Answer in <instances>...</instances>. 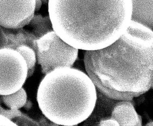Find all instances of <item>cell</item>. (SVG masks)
<instances>
[{
  "label": "cell",
  "mask_w": 153,
  "mask_h": 126,
  "mask_svg": "<svg viewBox=\"0 0 153 126\" xmlns=\"http://www.w3.org/2000/svg\"><path fill=\"white\" fill-rule=\"evenodd\" d=\"M16 51L22 56L28 65V70L35 69L37 60L36 53L30 47L23 45L16 49Z\"/></svg>",
  "instance_id": "cell-12"
},
{
  "label": "cell",
  "mask_w": 153,
  "mask_h": 126,
  "mask_svg": "<svg viewBox=\"0 0 153 126\" xmlns=\"http://www.w3.org/2000/svg\"><path fill=\"white\" fill-rule=\"evenodd\" d=\"M97 100V88L91 78L71 67H60L46 74L37 90L41 111L60 126H76L87 120Z\"/></svg>",
  "instance_id": "cell-3"
},
{
  "label": "cell",
  "mask_w": 153,
  "mask_h": 126,
  "mask_svg": "<svg viewBox=\"0 0 153 126\" xmlns=\"http://www.w3.org/2000/svg\"><path fill=\"white\" fill-rule=\"evenodd\" d=\"M1 115H3L9 120H11L13 119L19 118L22 115V113L19 110L3 109V107H1Z\"/></svg>",
  "instance_id": "cell-13"
},
{
  "label": "cell",
  "mask_w": 153,
  "mask_h": 126,
  "mask_svg": "<svg viewBox=\"0 0 153 126\" xmlns=\"http://www.w3.org/2000/svg\"><path fill=\"white\" fill-rule=\"evenodd\" d=\"M37 41L34 36L25 28L8 29L1 27L0 50L10 49L16 50L17 48L26 45L37 52Z\"/></svg>",
  "instance_id": "cell-7"
},
{
  "label": "cell",
  "mask_w": 153,
  "mask_h": 126,
  "mask_svg": "<svg viewBox=\"0 0 153 126\" xmlns=\"http://www.w3.org/2000/svg\"><path fill=\"white\" fill-rule=\"evenodd\" d=\"M111 118L120 126H141V119L131 101H120L113 107Z\"/></svg>",
  "instance_id": "cell-8"
},
{
  "label": "cell",
  "mask_w": 153,
  "mask_h": 126,
  "mask_svg": "<svg viewBox=\"0 0 153 126\" xmlns=\"http://www.w3.org/2000/svg\"><path fill=\"white\" fill-rule=\"evenodd\" d=\"M131 1V21L145 26L153 32V1Z\"/></svg>",
  "instance_id": "cell-9"
},
{
  "label": "cell",
  "mask_w": 153,
  "mask_h": 126,
  "mask_svg": "<svg viewBox=\"0 0 153 126\" xmlns=\"http://www.w3.org/2000/svg\"><path fill=\"white\" fill-rule=\"evenodd\" d=\"M1 101L6 106L13 110H19L27 103V95L26 91L22 88L16 92L11 94L1 95Z\"/></svg>",
  "instance_id": "cell-11"
},
{
  "label": "cell",
  "mask_w": 153,
  "mask_h": 126,
  "mask_svg": "<svg viewBox=\"0 0 153 126\" xmlns=\"http://www.w3.org/2000/svg\"><path fill=\"white\" fill-rule=\"evenodd\" d=\"M1 95L11 94L22 88L28 74L26 60L17 51L10 49L0 50Z\"/></svg>",
  "instance_id": "cell-5"
},
{
  "label": "cell",
  "mask_w": 153,
  "mask_h": 126,
  "mask_svg": "<svg viewBox=\"0 0 153 126\" xmlns=\"http://www.w3.org/2000/svg\"><path fill=\"white\" fill-rule=\"evenodd\" d=\"M99 126H120L119 123L112 118L104 119L100 121Z\"/></svg>",
  "instance_id": "cell-14"
},
{
  "label": "cell",
  "mask_w": 153,
  "mask_h": 126,
  "mask_svg": "<svg viewBox=\"0 0 153 126\" xmlns=\"http://www.w3.org/2000/svg\"><path fill=\"white\" fill-rule=\"evenodd\" d=\"M37 61L45 75L60 67H71L76 61L79 50L69 45L55 31L37 41Z\"/></svg>",
  "instance_id": "cell-4"
},
{
  "label": "cell",
  "mask_w": 153,
  "mask_h": 126,
  "mask_svg": "<svg viewBox=\"0 0 153 126\" xmlns=\"http://www.w3.org/2000/svg\"><path fill=\"white\" fill-rule=\"evenodd\" d=\"M85 67L97 90L115 101H131L153 88V32L131 21L117 41L85 51Z\"/></svg>",
  "instance_id": "cell-1"
},
{
  "label": "cell",
  "mask_w": 153,
  "mask_h": 126,
  "mask_svg": "<svg viewBox=\"0 0 153 126\" xmlns=\"http://www.w3.org/2000/svg\"><path fill=\"white\" fill-rule=\"evenodd\" d=\"M131 0H49L54 31L77 50L107 48L127 30L131 22Z\"/></svg>",
  "instance_id": "cell-2"
},
{
  "label": "cell",
  "mask_w": 153,
  "mask_h": 126,
  "mask_svg": "<svg viewBox=\"0 0 153 126\" xmlns=\"http://www.w3.org/2000/svg\"><path fill=\"white\" fill-rule=\"evenodd\" d=\"M145 126H153V121L150 122H148L146 125Z\"/></svg>",
  "instance_id": "cell-17"
},
{
  "label": "cell",
  "mask_w": 153,
  "mask_h": 126,
  "mask_svg": "<svg viewBox=\"0 0 153 126\" xmlns=\"http://www.w3.org/2000/svg\"><path fill=\"white\" fill-rule=\"evenodd\" d=\"M0 126H19L13 121L9 120L3 115L0 116Z\"/></svg>",
  "instance_id": "cell-15"
},
{
  "label": "cell",
  "mask_w": 153,
  "mask_h": 126,
  "mask_svg": "<svg viewBox=\"0 0 153 126\" xmlns=\"http://www.w3.org/2000/svg\"><path fill=\"white\" fill-rule=\"evenodd\" d=\"M26 27L25 29L30 32L36 41L54 31L49 16L43 17L41 14H35L31 21Z\"/></svg>",
  "instance_id": "cell-10"
},
{
  "label": "cell",
  "mask_w": 153,
  "mask_h": 126,
  "mask_svg": "<svg viewBox=\"0 0 153 126\" xmlns=\"http://www.w3.org/2000/svg\"><path fill=\"white\" fill-rule=\"evenodd\" d=\"M35 6L36 0H1V27L8 29L24 28L34 17Z\"/></svg>",
  "instance_id": "cell-6"
},
{
  "label": "cell",
  "mask_w": 153,
  "mask_h": 126,
  "mask_svg": "<svg viewBox=\"0 0 153 126\" xmlns=\"http://www.w3.org/2000/svg\"><path fill=\"white\" fill-rule=\"evenodd\" d=\"M42 4V1L41 0H36V6H35V12L40 10Z\"/></svg>",
  "instance_id": "cell-16"
}]
</instances>
